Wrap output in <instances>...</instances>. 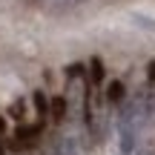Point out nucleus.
Wrapping results in <instances>:
<instances>
[{"label": "nucleus", "instance_id": "nucleus-1", "mask_svg": "<svg viewBox=\"0 0 155 155\" xmlns=\"http://www.w3.org/2000/svg\"><path fill=\"white\" fill-rule=\"evenodd\" d=\"M66 98H63V95H58V98H52V121L55 124H61L63 118H66Z\"/></svg>", "mask_w": 155, "mask_h": 155}, {"label": "nucleus", "instance_id": "nucleus-2", "mask_svg": "<svg viewBox=\"0 0 155 155\" xmlns=\"http://www.w3.org/2000/svg\"><path fill=\"white\" fill-rule=\"evenodd\" d=\"M106 101L109 104H124V83L121 81H112L106 86Z\"/></svg>", "mask_w": 155, "mask_h": 155}, {"label": "nucleus", "instance_id": "nucleus-3", "mask_svg": "<svg viewBox=\"0 0 155 155\" xmlns=\"http://www.w3.org/2000/svg\"><path fill=\"white\" fill-rule=\"evenodd\" d=\"M32 98H35V109H38V115H40V118H46V115L52 112V101H46V95L40 92V89L32 95Z\"/></svg>", "mask_w": 155, "mask_h": 155}, {"label": "nucleus", "instance_id": "nucleus-4", "mask_svg": "<svg viewBox=\"0 0 155 155\" xmlns=\"http://www.w3.org/2000/svg\"><path fill=\"white\" fill-rule=\"evenodd\" d=\"M89 72H92V83L95 86L104 83V63H101V58H92V61H89Z\"/></svg>", "mask_w": 155, "mask_h": 155}, {"label": "nucleus", "instance_id": "nucleus-5", "mask_svg": "<svg viewBox=\"0 0 155 155\" xmlns=\"http://www.w3.org/2000/svg\"><path fill=\"white\" fill-rule=\"evenodd\" d=\"M9 115L17 118V121H23V115H26V104H23V101H15V104L9 106Z\"/></svg>", "mask_w": 155, "mask_h": 155}, {"label": "nucleus", "instance_id": "nucleus-6", "mask_svg": "<svg viewBox=\"0 0 155 155\" xmlns=\"http://www.w3.org/2000/svg\"><path fill=\"white\" fill-rule=\"evenodd\" d=\"M43 155H72V152H69V144H63V141H58V150H46Z\"/></svg>", "mask_w": 155, "mask_h": 155}, {"label": "nucleus", "instance_id": "nucleus-7", "mask_svg": "<svg viewBox=\"0 0 155 155\" xmlns=\"http://www.w3.org/2000/svg\"><path fill=\"white\" fill-rule=\"evenodd\" d=\"M66 75H69V78H81V75H83V63H72V66L66 69Z\"/></svg>", "mask_w": 155, "mask_h": 155}, {"label": "nucleus", "instance_id": "nucleus-8", "mask_svg": "<svg viewBox=\"0 0 155 155\" xmlns=\"http://www.w3.org/2000/svg\"><path fill=\"white\" fill-rule=\"evenodd\" d=\"M147 81H150V83H155V61H150V63H147Z\"/></svg>", "mask_w": 155, "mask_h": 155}, {"label": "nucleus", "instance_id": "nucleus-9", "mask_svg": "<svg viewBox=\"0 0 155 155\" xmlns=\"http://www.w3.org/2000/svg\"><path fill=\"white\" fill-rule=\"evenodd\" d=\"M6 132V118H0V135Z\"/></svg>", "mask_w": 155, "mask_h": 155}]
</instances>
